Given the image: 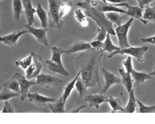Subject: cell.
<instances>
[{"label":"cell","instance_id":"d6986e66","mask_svg":"<svg viewBox=\"0 0 155 124\" xmlns=\"http://www.w3.org/2000/svg\"><path fill=\"white\" fill-rule=\"evenodd\" d=\"M129 72L130 73L133 81L135 83L136 85H140L141 84H143L147 80H153V78L152 76L149 75V74L143 72H138L136 71L134 68H131Z\"/></svg>","mask_w":155,"mask_h":124},{"label":"cell","instance_id":"8d00e7d4","mask_svg":"<svg viewBox=\"0 0 155 124\" xmlns=\"http://www.w3.org/2000/svg\"><path fill=\"white\" fill-rule=\"evenodd\" d=\"M107 31L106 30H104V29H98V33H97V35L96 37L94 39H97V40H99V41H103L104 39H106V37L107 35Z\"/></svg>","mask_w":155,"mask_h":124},{"label":"cell","instance_id":"7c38bea8","mask_svg":"<svg viewBox=\"0 0 155 124\" xmlns=\"http://www.w3.org/2000/svg\"><path fill=\"white\" fill-rule=\"evenodd\" d=\"M28 30H22V31H19V30H17V31H13L8 35L1 36L0 37V41L2 43H4L5 45H8L10 47L14 48L17 45V43L19 39L25 33H28Z\"/></svg>","mask_w":155,"mask_h":124},{"label":"cell","instance_id":"836d02e7","mask_svg":"<svg viewBox=\"0 0 155 124\" xmlns=\"http://www.w3.org/2000/svg\"><path fill=\"white\" fill-rule=\"evenodd\" d=\"M137 104L139 105V112L140 113H153L155 110V104L154 106H146L139 100H137Z\"/></svg>","mask_w":155,"mask_h":124},{"label":"cell","instance_id":"b9f144b4","mask_svg":"<svg viewBox=\"0 0 155 124\" xmlns=\"http://www.w3.org/2000/svg\"><path fill=\"white\" fill-rule=\"evenodd\" d=\"M149 75H150V76H155V68H154V70H153V72H151L149 73Z\"/></svg>","mask_w":155,"mask_h":124},{"label":"cell","instance_id":"ab89813d","mask_svg":"<svg viewBox=\"0 0 155 124\" xmlns=\"http://www.w3.org/2000/svg\"><path fill=\"white\" fill-rule=\"evenodd\" d=\"M107 3H113V4H118V3L127 2L128 0H105Z\"/></svg>","mask_w":155,"mask_h":124},{"label":"cell","instance_id":"7a4b0ae2","mask_svg":"<svg viewBox=\"0 0 155 124\" xmlns=\"http://www.w3.org/2000/svg\"><path fill=\"white\" fill-rule=\"evenodd\" d=\"M76 5L79 8H81L85 11L87 15L96 23L99 29L106 30L111 35H116L115 31L113 29V23L107 17L105 13L101 11L96 7L91 5L87 0H83V2L77 3Z\"/></svg>","mask_w":155,"mask_h":124},{"label":"cell","instance_id":"484cf974","mask_svg":"<svg viewBox=\"0 0 155 124\" xmlns=\"http://www.w3.org/2000/svg\"><path fill=\"white\" fill-rule=\"evenodd\" d=\"M74 15H75V19L83 27H88L89 21L87 18V15L85 13V11H84L81 8H77L75 10Z\"/></svg>","mask_w":155,"mask_h":124},{"label":"cell","instance_id":"f35d334b","mask_svg":"<svg viewBox=\"0 0 155 124\" xmlns=\"http://www.w3.org/2000/svg\"><path fill=\"white\" fill-rule=\"evenodd\" d=\"M141 41L143 43H150V44H153V45H155V35L150 37L142 38L141 39Z\"/></svg>","mask_w":155,"mask_h":124},{"label":"cell","instance_id":"277c9868","mask_svg":"<svg viewBox=\"0 0 155 124\" xmlns=\"http://www.w3.org/2000/svg\"><path fill=\"white\" fill-rule=\"evenodd\" d=\"M49 17L51 27L61 29L63 27V21L60 17V8L63 3L62 0H48Z\"/></svg>","mask_w":155,"mask_h":124},{"label":"cell","instance_id":"8992f818","mask_svg":"<svg viewBox=\"0 0 155 124\" xmlns=\"http://www.w3.org/2000/svg\"><path fill=\"white\" fill-rule=\"evenodd\" d=\"M134 18L130 17V18L124 24L117 26L114 29L116 35L119 41V46L121 49L127 48L130 46L129 41H128V33H129L130 27L132 26Z\"/></svg>","mask_w":155,"mask_h":124},{"label":"cell","instance_id":"9c48e42d","mask_svg":"<svg viewBox=\"0 0 155 124\" xmlns=\"http://www.w3.org/2000/svg\"><path fill=\"white\" fill-rule=\"evenodd\" d=\"M62 82L63 80L57 77L44 73L39 74L36 80L37 85H39L42 87H45V88L59 86Z\"/></svg>","mask_w":155,"mask_h":124},{"label":"cell","instance_id":"ffe728a7","mask_svg":"<svg viewBox=\"0 0 155 124\" xmlns=\"http://www.w3.org/2000/svg\"><path fill=\"white\" fill-rule=\"evenodd\" d=\"M48 106L52 113H65V103L62 96L57 99L55 102L48 103Z\"/></svg>","mask_w":155,"mask_h":124},{"label":"cell","instance_id":"f1b7e54d","mask_svg":"<svg viewBox=\"0 0 155 124\" xmlns=\"http://www.w3.org/2000/svg\"><path fill=\"white\" fill-rule=\"evenodd\" d=\"M18 96L20 97V94L4 87L1 91V94H0V100H1V101H7V100Z\"/></svg>","mask_w":155,"mask_h":124},{"label":"cell","instance_id":"2e32d148","mask_svg":"<svg viewBox=\"0 0 155 124\" xmlns=\"http://www.w3.org/2000/svg\"><path fill=\"white\" fill-rule=\"evenodd\" d=\"M28 98L30 102L35 103V104H39L42 106L48 104L49 103L55 102L57 100L54 98H49V97L43 96L41 94H40L38 92H29L28 95Z\"/></svg>","mask_w":155,"mask_h":124},{"label":"cell","instance_id":"ac0fdd59","mask_svg":"<svg viewBox=\"0 0 155 124\" xmlns=\"http://www.w3.org/2000/svg\"><path fill=\"white\" fill-rule=\"evenodd\" d=\"M119 72L121 76V83L124 86L127 92L129 93L133 88V79L130 73L123 68H119Z\"/></svg>","mask_w":155,"mask_h":124},{"label":"cell","instance_id":"5bb4252c","mask_svg":"<svg viewBox=\"0 0 155 124\" xmlns=\"http://www.w3.org/2000/svg\"><path fill=\"white\" fill-rule=\"evenodd\" d=\"M85 102L89 103L91 108L99 109L101 103L107 102L108 97H106L103 94H90L85 97Z\"/></svg>","mask_w":155,"mask_h":124},{"label":"cell","instance_id":"d590c367","mask_svg":"<svg viewBox=\"0 0 155 124\" xmlns=\"http://www.w3.org/2000/svg\"><path fill=\"white\" fill-rule=\"evenodd\" d=\"M90 45L91 46V47L94 49L97 50H102L103 46V42L99 40L93 39V41L89 42Z\"/></svg>","mask_w":155,"mask_h":124},{"label":"cell","instance_id":"e0dca14e","mask_svg":"<svg viewBox=\"0 0 155 124\" xmlns=\"http://www.w3.org/2000/svg\"><path fill=\"white\" fill-rule=\"evenodd\" d=\"M93 49L90 45V43H87L84 41H77L71 46L70 47L65 51V54L67 55H71L74 53L86 51Z\"/></svg>","mask_w":155,"mask_h":124},{"label":"cell","instance_id":"ba28073f","mask_svg":"<svg viewBox=\"0 0 155 124\" xmlns=\"http://www.w3.org/2000/svg\"><path fill=\"white\" fill-rule=\"evenodd\" d=\"M18 80L19 83L20 88H21V95H20V98L21 101H23L26 98H28V95L29 94V90L33 85H37L36 81H33V80H29L20 73H15L13 76Z\"/></svg>","mask_w":155,"mask_h":124},{"label":"cell","instance_id":"1f68e13d","mask_svg":"<svg viewBox=\"0 0 155 124\" xmlns=\"http://www.w3.org/2000/svg\"><path fill=\"white\" fill-rule=\"evenodd\" d=\"M144 9L143 18L148 21H155V6H147Z\"/></svg>","mask_w":155,"mask_h":124},{"label":"cell","instance_id":"4fadbf2b","mask_svg":"<svg viewBox=\"0 0 155 124\" xmlns=\"http://www.w3.org/2000/svg\"><path fill=\"white\" fill-rule=\"evenodd\" d=\"M101 71L104 76V84L101 93L104 94H105L109 90V88L112 86L121 84V78H120L119 77H118L115 75H114V74L107 71L104 68H102Z\"/></svg>","mask_w":155,"mask_h":124},{"label":"cell","instance_id":"83f0119b","mask_svg":"<svg viewBox=\"0 0 155 124\" xmlns=\"http://www.w3.org/2000/svg\"><path fill=\"white\" fill-rule=\"evenodd\" d=\"M3 87H5V88H8L17 93L20 94V95H21V88H20L19 83L18 80L13 76H12V78H10L8 81L3 83Z\"/></svg>","mask_w":155,"mask_h":124},{"label":"cell","instance_id":"8fae6325","mask_svg":"<svg viewBox=\"0 0 155 124\" xmlns=\"http://www.w3.org/2000/svg\"><path fill=\"white\" fill-rule=\"evenodd\" d=\"M114 5L117 7H124L127 9V13L128 15L133 17L134 19H139L144 25H147L148 23V21L147 20H144L143 18V9L141 8L139 5H130L129 3L127 2L124 3H118V4H114Z\"/></svg>","mask_w":155,"mask_h":124},{"label":"cell","instance_id":"74e56055","mask_svg":"<svg viewBox=\"0 0 155 124\" xmlns=\"http://www.w3.org/2000/svg\"><path fill=\"white\" fill-rule=\"evenodd\" d=\"M136 1L138 2V4L140 8L144 9L146 8L147 6H149L151 2H154L155 0H136Z\"/></svg>","mask_w":155,"mask_h":124},{"label":"cell","instance_id":"60d3db41","mask_svg":"<svg viewBox=\"0 0 155 124\" xmlns=\"http://www.w3.org/2000/svg\"><path fill=\"white\" fill-rule=\"evenodd\" d=\"M86 108V106H79V108H77L75 110H72V111H71L70 112L71 113H79L81 112V110L82 109Z\"/></svg>","mask_w":155,"mask_h":124},{"label":"cell","instance_id":"d6a6232c","mask_svg":"<svg viewBox=\"0 0 155 124\" xmlns=\"http://www.w3.org/2000/svg\"><path fill=\"white\" fill-rule=\"evenodd\" d=\"M75 88L77 90V91L78 92L79 96L80 98L83 97L87 92V87L86 86L85 84L84 83L82 78L81 77V75L78 78V79H77V82L75 83Z\"/></svg>","mask_w":155,"mask_h":124},{"label":"cell","instance_id":"cb8c5ba5","mask_svg":"<svg viewBox=\"0 0 155 124\" xmlns=\"http://www.w3.org/2000/svg\"><path fill=\"white\" fill-rule=\"evenodd\" d=\"M13 17L16 21H20V17L23 13V5L22 0H12Z\"/></svg>","mask_w":155,"mask_h":124},{"label":"cell","instance_id":"3957f363","mask_svg":"<svg viewBox=\"0 0 155 124\" xmlns=\"http://www.w3.org/2000/svg\"><path fill=\"white\" fill-rule=\"evenodd\" d=\"M52 56L50 60H45V63L48 68L54 73L59 74L64 76H68L69 72L64 67L62 62V55L65 53V51L57 46L51 47Z\"/></svg>","mask_w":155,"mask_h":124},{"label":"cell","instance_id":"7402d4cb","mask_svg":"<svg viewBox=\"0 0 155 124\" xmlns=\"http://www.w3.org/2000/svg\"><path fill=\"white\" fill-rule=\"evenodd\" d=\"M129 101L127 106L124 108V110L123 112L125 113H134L135 112L136 106H137V98L134 94V90L132 89L130 92H129Z\"/></svg>","mask_w":155,"mask_h":124},{"label":"cell","instance_id":"9a60e30c","mask_svg":"<svg viewBox=\"0 0 155 124\" xmlns=\"http://www.w3.org/2000/svg\"><path fill=\"white\" fill-rule=\"evenodd\" d=\"M23 5V13L27 19L28 24L33 25L35 23V14H36V9L32 5L31 0H22Z\"/></svg>","mask_w":155,"mask_h":124},{"label":"cell","instance_id":"6da1fadb","mask_svg":"<svg viewBox=\"0 0 155 124\" xmlns=\"http://www.w3.org/2000/svg\"><path fill=\"white\" fill-rule=\"evenodd\" d=\"M91 50L83 53L76 59L77 67L81 71V77L87 88L99 85V66L104 52L102 50Z\"/></svg>","mask_w":155,"mask_h":124},{"label":"cell","instance_id":"44dd1931","mask_svg":"<svg viewBox=\"0 0 155 124\" xmlns=\"http://www.w3.org/2000/svg\"><path fill=\"white\" fill-rule=\"evenodd\" d=\"M80 75H81V71H80V70H79L78 73L77 74V75H76L75 78H74L71 80V81L67 83V84L65 85V88H64L63 93V94L61 96H62L63 98L64 102H65V103H66L67 99H68V98L71 95V94L72 90L74 89V88H75V83L77 82V79H78V78L80 76Z\"/></svg>","mask_w":155,"mask_h":124},{"label":"cell","instance_id":"e575fe53","mask_svg":"<svg viewBox=\"0 0 155 124\" xmlns=\"http://www.w3.org/2000/svg\"><path fill=\"white\" fill-rule=\"evenodd\" d=\"M2 113H14L15 112L14 108H13V106L8 102V100L5 101L4 106H3V108L2 110Z\"/></svg>","mask_w":155,"mask_h":124},{"label":"cell","instance_id":"f546056e","mask_svg":"<svg viewBox=\"0 0 155 124\" xmlns=\"http://www.w3.org/2000/svg\"><path fill=\"white\" fill-rule=\"evenodd\" d=\"M33 52L30 54L29 56H26V57L23 58L21 60H19V61H17L15 62V65L21 68L23 70H27L29 66L31 65L33 62Z\"/></svg>","mask_w":155,"mask_h":124},{"label":"cell","instance_id":"d4e9b609","mask_svg":"<svg viewBox=\"0 0 155 124\" xmlns=\"http://www.w3.org/2000/svg\"><path fill=\"white\" fill-rule=\"evenodd\" d=\"M107 102L109 103L111 108V113H115L118 111L123 112L124 108L123 107L122 102L119 98H114L113 96L108 97Z\"/></svg>","mask_w":155,"mask_h":124},{"label":"cell","instance_id":"603a6c76","mask_svg":"<svg viewBox=\"0 0 155 124\" xmlns=\"http://www.w3.org/2000/svg\"><path fill=\"white\" fill-rule=\"evenodd\" d=\"M36 14L41 22V27L43 28H46L48 26V12H47L44 8H43L40 3H38L36 8Z\"/></svg>","mask_w":155,"mask_h":124},{"label":"cell","instance_id":"30bf717a","mask_svg":"<svg viewBox=\"0 0 155 124\" xmlns=\"http://www.w3.org/2000/svg\"><path fill=\"white\" fill-rule=\"evenodd\" d=\"M25 29L28 30V33L31 34L36 39L37 41L44 46H48V39L47 37V32H48V28H35L33 25H29L26 24L24 25Z\"/></svg>","mask_w":155,"mask_h":124},{"label":"cell","instance_id":"4316f807","mask_svg":"<svg viewBox=\"0 0 155 124\" xmlns=\"http://www.w3.org/2000/svg\"><path fill=\"white\" fill-rule=\"evenodd\" d=\"M110 33H107L106 39H104V41L103 42V46L102 49V51H103L104 52H107L109 53H111L120 49L119 46H117L113 44L110 39Z\"/></svg>","mask_w":155,"mask_h":124},{"label":"cell","instance_id":"4dcf8cb0","mask_svg":"<svg viewBox=\"0 0 155 124\" xmlns=\"http://www.w3.org/2000/svg\"><path fill=\"white\" fill-rule=\"evenodd\" d=\"M107 17L109 19V21L112 23H115L117 26L122 25L123 19L124 17V16L121 15V13L117 12H107L105 13Z\"/></svg>","mask_w":155,"mask_h":124},{"label":"cell","instance_id":"52a82bcc","mask_svg":"<svg viewBox=\"0 0 155 124\" xmlns=\"http://www.w3.org/2000/svg\"><path fill=\"white\" fill-rule=\"evenodd\" d=\"M33 59L31 65L29 68L25 70V76L29 80H31L38 77L41 74V71L43 68V60L39 55L35 54L33 52Z\"/></svg>","mask_w":155,"mask_h":124},{"label":"cell","instance_id":"5b68a950","mask_svg":"<svg viewBox=\"0 0 155 124\" xmlns=\"http://www.w3.org/2000/svg\"><path fill=\"white\" fill-rule=\"evenodd\" d=\"M147 46H129V47L120 49L117 51L109 53L108 55V58H112L114 56L117 55H129L130 56H133L138 61L142 62L144 61V55L147 52Z\"/></svg>","mask_w":155,"mask_h":124}]
</instances>
